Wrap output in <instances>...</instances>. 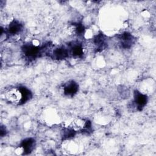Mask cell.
I'll return each mask as SVG.
<instances>
[{
  "label": "cell",
  "mask_w": 156,
  "mask_h": 156,
  "mask_svg": "<svg viewBox=\"0 0 156 156\" xmlns=\"http://www.w3.org/2000/svg\"><path fill=\"white\" fill-rule=\"evenodd\" d=\"M69 52L64 47H58L52 51V55L54 58L62 60L66 58L68 56Z\"/></svg>",
  "instance_id": "cell-8"
},
{
  "label": "cell",
  "mask_w": 156,
  "mask_h": 156,
  "mask_svg": "<svg viewBox=\"0 0 156 156\" xmlns=\"http://www.w3.org/2000/svg\"><path fill=\"white\" fill-rule=\"evenodd\" d=\"M23 29L22 24L16 20L12 21L9 24L7 28V32L9 35H15L20 33Z\"/></svg>",
  "instance_id": "cell-7"
},
{
  "label": "cell",
  "mask_w": 156,
  "mask_h": 156,
  "mask_svg": "<svg viewBox=\"0 0 156 156\" xmlns=\"http://www.w3.org/2000/svg\"><path fill=\"white\" fill-rule=\"evenodd\" d=\"M69 52L75 57H79L83 55V49L80 44H75L71 47Z\"/></svg>",
  "instance_id": "cell-9"
},
{
  "label": "cell",
  "mask_w": 156,
  "mask_h": 156,
  "mask_svg": "<svg viewBox=\"0 0 156 156\" xmlns=\"http://www.w3.org/2000/svg\"><path fill=\"white\" fill-rule=\"evenodd\" d=\"M147 102V97L146 94H144L138 91H135L134 102L138 110H142V108L146 105Z\"/></svg>",
  "instance_id": "cell-3"
},
{
  "label": "cell",
  "mask_w": 156,
  "mask_h": 156,
  "mask_svg": "<svg viewBox=\"0 0 156 156\" xmlns=\"http://www.w3.org/2000/svg\"><path fill=\"white\" fill-rule=\"evenodd\" d=\"M22 50L24 55L30 58L35 57L39 53V48L34 44L24 45Z\"/></svg>",
  "instance_id": "cell-6"
},
{
  "label": "cell",
  "mask_w": 156,
  "mask_h": 156,
  "mask_svg": "<svg viewBox=\"0 0 156 156\" xmlns=\"http://www.w3.org/2000/svg\"><path fill=\"white\" fill-rule=\"evenodd\" d=\"M119 40L121 46L125 49L129 48L134 43L133 37L128 32H124L121 34L119 38Z\"/></svg>",
  "instance_id": "cell-5"
},
{
  "label": "cell",
  "mask_w": 156,
  "mask_h": 156,
  "mask_svg": "<svg viewBox=\"0 0 156 156\" xmlns=\"http://www.w3.org/2000/svg\"><path fill=\"white\" fill-rule=\"evenodd\" d=\"M79 90L77 83L74 81L66 83L63 87V93L66 96H73L76 94Z\"/></svg>",
  "instance_id": "cell-4"
},
{
  "label": "cell",
  "mask_w": 156,
  "mask_h": 156,
  "mask_svg": "<svg viewBox=\"0 0 156 156\" xmlns=\"http://www.w3.org/2000/svg\"><path fill=\"white\" fill-rule=\"evenodd\" d=\"M6 98L7 100L10 102L21 104L22 94L19 88L12 89L8 91L6 94Z\"/></svg>",
  "instance_id": "cell-1"
},
{
  "label": "cell",
  "mask_w": 156,
  "mask_h": 156,
  "mask_svg": "<svg viewBox=\"0 0 156 156\" xmlns=\"http://www.w3.org/2000/svg\"><path fill=\"white\" fill-rule=\"evenodd\" d=\"M35 146V141L32 138H27L24 139L21 144L20 147L24 154L30 153Z\"/></svg>",
  "instance_id": "cell-2"
}]
</instances>
